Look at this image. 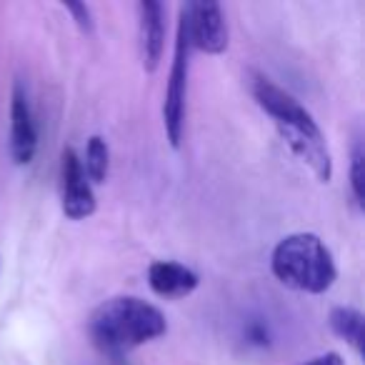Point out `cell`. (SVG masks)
Here are the masks:
<instances>
[{
    "mask_svg": "<svg viewBox=\"0 0 365 365\" xmlns=\"http://www.w3.org/2000/svg\"><path fill=\"white\" fill-rule=\"evenodd\" d=\"M198 273L175 263V260H155L148 268V285H150V290L168 300L185 298V295H190L198 288Z\"/></svg>",
    "mask_w": 365,
    "mask_h": 365,
    "instance_id": "cell-9",
    "label": "cell"
},
{
    "mask_svg": "<svg viewBox=\"0 0 365 365\" xmlns=\"http://www.w3.org/2000/svg\"><path fill=\"white\" fill-rule=\"evenodd\" d=\"M270 270L283 285L310 295L330 290L338 278L333 253L315 233L285 235L273 248Z\"/></svg>",
    "mask_w": 365,
    "mask_h": 365,
    "instance_id": "cell-3",
    "label": "cell"
},
{
    "mask_svg": "<svg viewBox=\"0 0 365 365\" xmlns=\"http://www.w3.org/2000/svg\"><path fill=\"white\" fill-rule=\"evenodd\" d=\"M88 333L98 350L110 358H120L123 353L168 333V320L160 308L135 295H118L101 303L91 313Z\"/></svg>",
    "mask_w": 365,
    "mask_h": 365,
    "instance_id": "cell-2",
    "label": "cell"
},
{
    "mask_svg": "<svg viewBox=\"0 0 365 365\" xmlns=\"http://www.w3.org/2000/svg\"><path fill=\"white\" fill-rule=\"evenodd\" d=\"M61 205L66 218L86 220L96 213V193L83 170V160L73 148H66L61 155Z\"/></svg>",
    "mask_w": 365,
    "mask_h": 365,
    "instance_id": "cell-6",
    "label": "cell"
},
{
    "mask_svg": "<svg viewBox=\"0 0 365 365\" xmlns=\"http://www.w3.org/2000/svg\"><path fill=\"white\" fill-rule=\"evenodd\" d=\"M83 170H86L88 180L101 185L108 180V173H110V150H108L106 138L93 135L86 145V160H83Z\"/></svg>",
    "mask_w": 365,
    "mask_h": 365,
    "instance_id": "cell-11",
    "label": "cell"
},
{
    "mask_svg": "<svg viewBox=\"0 0 365 365\" xmlns=\"http://www.w3.org/2000/svg\"><path fill=\"white\" fill-rule=\"evenodd\" d=\"M185 21L190 51H200L205 56H220L228 48V23L218 3H188L180 8Z\"/></svg>",
    "mask_w": 365,
    "mask_h": 365,
    "instance_id": "cell-5",
    "label": "cell"
},
{
    "mask_svg": "<svg viewBox=\"0 0 365 365\" xmlns=\"http://www.w3.org/2000/svg\"><path fill=\"white\" fill-rule=\"evenodd\" d=\"M253 96L258 101V106L273 118L280 138L293 150V155L303 165H308L310 173L320 182H330V178H333V158H330L323 130L313 120V115L288 91L275 86L265 76H258L253 81Z\"/></svg>",
    "mask_w": 365,
    "mask_h": 365,
    "instance_id": "cell-1",
    "label": "cell"
},
{
    "mask_svg": "<svg viewBox=\"0 0 365 365\" xmlns=\"http://www.w3.org/2000/svg\"><path fill=\"white\" fill-rule=\"evenodd\" d=\"M38 150V128L23 83H16L11 101V155L16 165H28Z\"/></svg>",
    "mask_w": 365,
    "mask_h": 365,
    "instance_id": "cell-7",
    "label": "cell"
},
{
    "mask_svg": "<svg viewBox=\"0 0 365 365\" xmlns=\"http://www.w3.org/2000/svg\"><path fill=\"white\" fill-rule=\"evenodd\" d=\"M138 26H140V58L148 73H155L165 46V11L155 0L138 3Z\"/></svg>",
    "mask_w": 365,
    "mask_h": 365,
    "instance_id": "cell-8",
    "label": "cell"
},
{
    "mask_svg": "<svg viewBox=\"0 0 365 365\" xmlns=\"http://www.w3.org/2000/svg\"><path fill=\"white\" fill-rule=\"evenodd\" d=\"M350 190H353V198L358 203V208H363V145L355 143L353 158H350Z\"/></svg>",
    "mask_w": 365,
    "mask_h": 365,
    "instance_id": "cell-12",
    "label": "cell"
},
{
    "mask_svg": "<svg viewBox=\"0 0 365 365\" xmlns=\"http://www.w3.org/2000/svg\"><path fill=\"white\" fill-rule=\"evenodd\" d=\"M66 11L71 13L73 18H76L78 28H81L83 33H93V13H91V6H86V3H68Z\"/></svg>",
    "mask_w": 365,
    "mask_h": 365,
    "instance_id": "cell-13",
    "label": "cell"
},
{
    "mask_svg": "<svg viewBox=\"0 0 365 365\" xmlns=\"http://www.w3.org/2000/svg\"><path fill=\"white\" fill-rule=\"evenodd\" d=\"M328 323L338 338H343L348 345H353L355 353H363V313L360 310L340 305V308L330 310Z\"/></svg>",
    "mask_w": 365,
    "mask_h": 365,
    "instance_id": "cell-10",
    "label": "cell"
},
{
    "mask_svg": "<svg viewBox=\"0 0 365 365\" xmlns=\"http://www.w3.org/2000/svg\"><path fill=\"white\" fill-rule=\"evenodd\" d=\"M188 71H190V43L185 33V21H178L175 56H173L170 78H168L165 103H163V123H165L168 140L173 148L180 145L182 128H185V98H188Z\"/></svg>",
    "mask_w": 365,
    "mask_h": 365,
    "instance_id": "cell-4",
    "label": "cell"
},
{
    "mask_svg": "<svg viewBox=\"0 0 365 365\" xmlns=\"http://www.w3.org/2000/svg\"><path fill=\"white\" fill-rule=\"evenodd\" d=\"M303 365H345V360L340 358L338 353H325V355H318V358L308 360Z\"/></svg>",
    "mask_w": 365,
    "mask_h": 365,
    "instance_id": "cell-14",
    "label": "cell"
}]
</instances>
